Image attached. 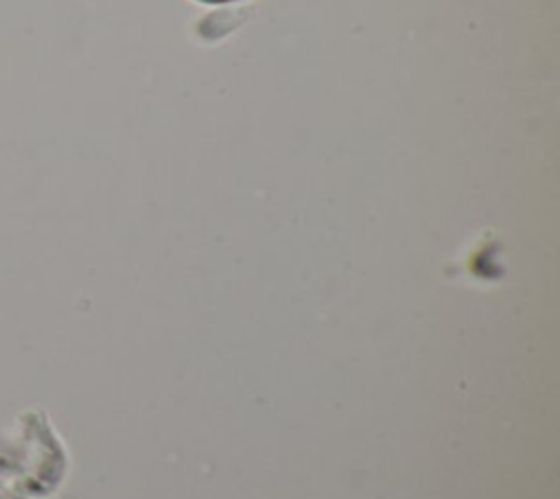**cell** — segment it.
Here are the masks:
<instances>
[{"label": "cell", "mask_w": 560, "mask_h": 499, "mask_svg": "<svg viewBox=\"0 0 560 499\" xmlns=\"http://www.w3.org/2000/svg\"><path fill=\"white\" fill-rule=\"evenodd\" d=\"M201 2H230V0H201Z\"/></svg>", "instance_id": "6da1fadb"}]
</instances>
